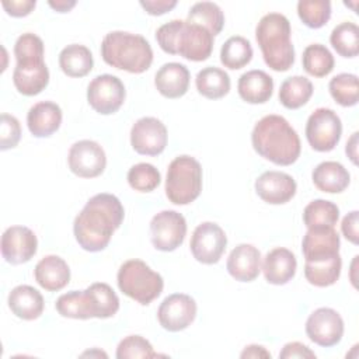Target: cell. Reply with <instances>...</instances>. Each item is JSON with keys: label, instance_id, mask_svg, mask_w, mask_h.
Masks as SVG:
<instances>
[{"label": "cell", "instance_id": "7bdbcfd3", "mask_svg": "<svg viewBox=\"0 0 359 359\" xmlns=\"http://www.w3.org/2000/svg\"><path fill=\"white\" fill-rule=\"evenodd\" d=\"M151 344L140 335H129L123 338L116 348L118 359H136V358H156Z\"/></svg>", "mask_w": 359, "mask_h": 359}, {"label": "cell", "instance_id": "1f68e13d", "mask_svg": "<svg viewBox=\"0 0 359 359\" xmlns=\"http://www.w3.org/2000/svg\"><path fill=\"white\" fill-rule=\"evenodd\" d=\"M313 84L307 77H287L279 88V101L287 109H297L307 104L313 95Z\"/></svg>", "mask_w": 359, "mask_h": 359}, {"label": "cell", "instance_id": "ee69618b", "mask_svg": "<svg viewBox=\"0 0 359 359\" xmlns=\"http://www.w3.org/2000/svg\"><path fill=\"white\" fill-rule=\"evenodd\" d=\"M0 126V149L4 151L15 147L21 139V126L18 119L10 114H1Z\"/></svg>", "mask_w": 359, "mask_h": 359}, {"label": "cell", "instance_id": "f546056e", "mask_svg": "<svg viewBox=\"0 0 359 359\" xmlns=\"http://www.w3.org/2000/svg\"><path fill=\"white\" fill-rule=\"evenodd\" d=\"M341 268L342 259L339 254L325 259L306 261L304 276L310 285H314L317 287H327L334 285L339 279Z\"/></svg>", "mask_w": 359, "mask_h": 359}, {"label": "cell", "instance_id": "60d3db41", "mask_svg": "<svg viewBox=\"0 0 359 359\" xmlns=\"http://www.w3.org/2000/svg\"><path fill=\"white\" fill-rule=\"evenodd\" d=\"M161 181L160 171L150 163H139L129 168L128 182L130 188L139 192L154 191Z\"/></svg>", "mask_w": 359, "mask_h": 359}, {"label": "cell", "instance_id": "30bf717a", "mask_svg": "<svg viewBox=\"0 0 359 359\" xmlns=\"http://www.w3.org/2000/svg\"><path fill=\"white\" fill-rule=\"evenodd\" d=\"M126 97L125 86L119 77L112 74H100L94 77L87 87V101L90 107L101 114L111 115L116 112Z\"/></svg>", "mask_w": 359, "mask_h": 359}, {"label": "cell", "instance_id": "d6a6232c", "mask_svg": "<svg viewBox=\"0 0 359 359\" xmlns=\"http://www.w3.org/2000/svg\"><path fill=\"white\" fill-rule=\"evenodd\" d=\"M185 21L201 25L206 28L213 36H216L224 27V14L216 3L199 1L189 8Z\"/></svg>", "mask_w": 359, "mask_h": 359}, {"label": "cell", "instance_id": "5b68a950", "mask_svg": "<svg viewBox=\"0 0 359 359\" xmlns=\"http://www.w3.org/2000/svg\"><path fill=\"white\" fill-rule=\"evenodd\" d=\"M101 56L115 69L140 74L151 66L153 49L149 41L139 34L112 31L101 42Z\"/></svg>", "mask_w": 359, "mask_h": 359}, {"label": "cell", "instance_id": "6da1fadb", "mask_svg": "<svg viewBox=\"0 0 359 359\" xmlns=\"http://www.w3.org/2000/svg\"><path fill=\"white\" fill-rule=\"evenodd\" d=\"M123 217V206L115 195L97 194L87 201L74 219L73 231L76 241L86 251H102L108 247L112 234L119 229Z\"/></svg>", "mask_w": 359, "mask_h": 359}, {"label": "cell", "instance_id": "74e56055", "mask_svg": "<svg viewBox=\"0 0 359 359\" xmlns=\"http://www.w3.org/2000/svg\"><path fill=\"white\" fill-rule=\"evenodd\" d=\"M55 307L62 317L74 320L93 318L86 290H72L63 293L57 297Z\"/></svg>", "mask_w": 359, "mask_h": 359}, {"label": "cell", "instance_id": "277c9868", "mask_svg": "<svg viewBox=\"0 0 359 359\" xmlns=\"http://www.w3.org/2000/svg\"><path fill=\"white\" fill-rule=\"evenodd\" d=\"M290 34V22L280 13H268L257 24L255 39L269 69L286 72L293 66L294 48Z\"/></svg>", "mask_w": 359, "mask_h": 359}, {"label": "cell", "instance_id": "f35d334b", "mask_svg": "<svg viewBox=\"0 0 359 359\" xmlns=\"http://www.w3.org/2000/svg\"><path fill=\"white\" fill-rule=\"evenodd\" d=\"M328 90L331 97L342 107H353L359 100L358 76L351 73H339L330 80Z\"/></svg>", "mask_w": 359, "mask_h": 359}, {"label": "cell", "instance_id": "9a60e30c", "mask_svg": "<svg viewBox=\"0 0 359 359\" xmlns=\"http://www.w3.org/2000/svg\"><path fill=\"white\" fill-rule=\"evenodd\" d=\"M195 317L196 303L185 293L167 296L157 310L160 325L170 332H178L188 328L194 323Z\"/></svg>", "mask_w": 359, "mask_h": 359}, {"label": "cell", "instance_id": "ffe728a7", "mask_svg": "<svg viewBox=\"0 0 359 359\" xmlns=\"http://www.w3.org/2000/svg\"><path fill=\"white\" fill-rule=\"evenodd\" d=\"M13 83L20 94L36 95L49 84V70L43 60L17 63L13 72Z\"/></svg>", "mask_w": 359, "mask_h": 359}, {"label": "cell", "instance_id": "681fc988", "mask_svg": "<svg viewBox=\"0 0 359 359\" xmlns=\"http://www.w3.org/2000/svg\"><path fill=\"white\" fill-rule=\"evenodd\" d=\"M243 359L245 358H271V353L261 345H248L240 355Z\"/></svg>", "mask_w": 359, "mask_h": 359}, {"label": "cell", "instance_id": "83f0119b", "mask_svg": "<svg viewBox=\"0 0 359 359\" xmlns=\"http://www.w3.org/2000/svg\"><path fill=\"white\" fill-rule=\"evenodd\" d=\"M59 66L69 77H84L93 70L94 59L87 46L72 43L59 53Z\"/></svg>", "mask_w": 359, "mask_h": 359}, {"label": "cell", "instance_id": "4316f807", "mask_svg": "<svg viewBox=\"0 0 359 359\" xmlns=\"http://www.w3.org/2000/svg\"><path fill=\"white\" fill-rule=\"evenodd\" d=\"M311 180L317 189L327 194H339L348 188L351 175L341 163L323 161L313 170Z\"/></svg>", "mask_w": 359, "mask_h": 359}, {"label": "cell", "instance_id": "8992f818", "mask_svg": "<svg viewBox=\"0 0 359 359\" xmlns=\"http://www.w3.org/2000/svg\"><path fill=\"white\" fill-rule=\"evenodd\" d=\"M116 282L119 290L139 304L147 306L157 299L164 287L160 273L154 272L142 259H129L118 271Z\"/></svg>", "mask_w": 359, "mask_h": 359}, {"label": "cell", "instance_id": "cb8c5ba5", "mask_svg": "<svg viewBox=\"0 0 359 359\" xmlns=\"http://www.w3.org/2000/svg\"><path fill=\"white\" fill-rule=\"evenodd\" d=\"M34 276L45 290L57 292L70 282V268L59 255H46L35 265Z\"/></svg>", "mask_w": 359, "mask_h": 359}, {"label": "cell", "instance_id": "f907efd6", "mask_svg": "<svg viewBox=\"0 0 359 359\" xmlns=\"http://www.w3.org/2000/svg\"><path fill=\"white\" fill-rule=\"evenodd\" d=\"M358 132L352 133V136L349 137V140L346 142V147H345V153L346 156L351 158V161L356 165L358 164Z\"/></svg>", "mask_w": 359, "mask_h": 359}, {"label": "cell", "instance_id": "e0dca14e", "mask_svg": "<svg viewBox=\"0 0 359 359\" xmlns=\"http://www.w3.org/2000/svg\"><path fill=\"white\" fill-rule=\"evenodd\" d=\"M296 181L282 171H265L255 181L257 195L266 203L282 205L296 195Z\"/></svg>", "mask_w": 359, "mask_h": 359}, {"label": "cell", "instance_id": "7c38bea8", "mask_svg": "<svg viewBox=\"0 0 359 359\" xmlns=\"http://www.w3.org/2000/svg\"><path fill=\"white\" fill-rule=\"evenodd\" d=\"M306 334L310 341L320 346H334L342 339L344 320L337 310L320 307L309 316L306 321Z\"/></svg>", "mask_w": 359, "mask_h": 359}, {"label": "cell", "instance_id": "8fae6325", "mask_svg": "<svg viewBox=\"0 0 359 359\" xmlns=\"http://www.w3.org/2000/svg\"><path fill=\"white\" fill-rule=\"evenodd\" d=\"M227 245L223 229L213 222H203L192 233L189 248L194 258L205 265L219 262Z\"/></svg>", "mask_w": 359, "mask_h": 359}, {"label": "cell", "instance_id": "7402d4cb", "mask_svg": "<svg viewBox=\"0 0 359 359\" xmlns=\"http://www.w3.org/2000/svg\"><path fill=\"white\" fill-rule=\"evenodd\" d=\"M62 123V109L56 102L41 101L34 104L27 114V125L35 137L52 136Z\"/></svg>", "mask_w": 359, "mask_h": 359}, {"label": "cell", "instance_id": "816d5d0a", "mask_svg": "<svg viewBox=\"0 0 359 359\" xmlns=\"http://www.w3.org/2000/svg\"><path fill=\"white\" fill-rule=\"evenodd\" d=\"M48 4L57 13H67L76 6V1L74 0H56V1H48Z\"/></svg>", "mask_w": 359, "mask_h": 359}, {"label": "cell", "instance_id": "7dc6e473", "mask_svg": "<svg viewBox=\"0 0 359 359\" xmlns=\"http://www.w3.org/2000/svg\"><path fill=\"white\" fill-rule=\"evenodd\" d=\"M358 223H359V212H358V210L349 212V213L342 219V223H341L342 234H344L345 238H346L348 241H351L352 244H358V243H359Z\"/></svg>", "mask_w": 359, "mask_h": 359}, {"label": "cell", "instance_id": "8d00e7d4", "mask_svg": "<svg viewBox=\"0 0 359 359\" xmlns=\"http://www.w3.org/2000/svg\"><path fill=\"white\" fill-rule=\"evenodd\" d=\"M330 42L337 53L342 57H355L359 53V28L355 22L344 21L338 24L331 35Z\"/></svg>", "mask_w": 359, "mask_h": 359}, {"label": "cell", "instance_id": "f6af8a7d", "mask_svg": "<svg viewBox=\"0 0 359 359\" xmlns=\"http://www.w3.org/2000/svg\"><path fill=\"white\" fill-rule=\"evenodd\" d=\"M280 359H293V358H300V359H316V353L304 344L302 342H289L286 344L282 351L279 352Z\"/></svg>", "mask_w": 359, "mask_h": 359}, {"label": "cell", "instance_id": "3957f363", "mask_svg": "<svg viewBox=\"0 0 359 359\" xmlns=\"http://www.w3.org/2000/svg\"><path fill=\"white\" fill-rule=\"evenodd\" d=\"M156 39L165 53L202 62L212 55L215 36L201 25L184 20H171L156 31Z\"/></svg>", "mask_w": 359, "mask_h": 359}, {"label": "cell", "instance_id": "5bb4252c", "mask_svg": "<svg viewBox=\"0 0 359 359\" xmlns=\"http://www.w3.org/2000/svg\"><path fill=\"white\" fill-rule=\"evenodd\" d=\"M67 163L74 175L81 178H94L104 172L107 156L97 142L84 139L72 144Z\"/></svg>", "mask_w": 359, "mask_h": 359}, {"label": "cell", "instance_id": "b9f144b4", "mask_svg": "<svg viewBox=\"0 0 359 359\" xmlns=\"http://www.w3.org/2000/svg\"><path fill=\"white\" fill-rule=\"evenodd\" d=\"M14 56H15L17 63L43 60L42 39L32 32L20 35L14 45Z\"/></svg>", "mask_w": 359, "mask_h": 359}, {"label": "cell", "instance_id": "d6986e66", "mask_svg": "<svg viewBox=\"0 0 359 359\" xmlns=\"http://www.w3.org/2000/svg\"><path fill=\"white\" fill-rule=\"evenodd\" d=\"M226 268L236 280L252 282L261 272V252L252 244H238L229 254Z\"/></svg>", "mask_w": 359, "mask_h": 359}, {"label": "cell", "instance_id": "bcb514c9", "mask_svg": "<svg viewBox=\"0 0 359 359\" xmlns=\"http://www.w3.org/2000/svg\"><path fill=\"white\" fill-rule=\"evenodd\" d=\"M6 13L11 17H25L31 14V11L35 8L36 1L35 0H4L1 3Z\"/></svg>", "mask_w": 359, "mask_h": 359}, {"label": "cell", "instance_id": "7a4b0ae2", "mask_svg": "<svg viewBox=\"0 0 359 359\" xmlns=\"http://www.w3.org/2000/svg\"><path fill=\"white\" fill-rule=\"evenodd\" d=\"M254 150L276 165H290L297 161L302 144L297 132L280 115L261 118L251 133Z\"/></svg>", "mask_w": 359, "mask_h": 359}, {"label": "cell", "instance_id": "d4e9b609", "mask_svg": "<svg viewBox=\"0 0 359 359\" xmlns=\"http://www.w3.org/2000/svg\"><path fill=\"white\" fill-rule=\"evenodd\" d=\"M8 307L14 316L21 320H36L45 307L43 297L41 292L29 285H18L15 286L7 299Z\"/></svg>", "mask_w": 359, "mask_h": 359}, {"label": "cell", "instance_id": "d590c367", "mask_svg": "<svg viewBox=\"0 0 359 359\" xmlns=\"http://www.w3.org/2000/svg\"><path fill=\"white\" fill-rule=\"evenodd\" d=\"M302 63L310 76L325 77L332 72L335 60L327 46L321 43H311L303 50Z\"/></svg>", "mask_w": 359, "mask_h": 359}, {"label": "cell", "instance_id": "e575fe53", "mask_svg": "<svg viewBox=\"0 0 359 359\" xmlns=\"http://www.w3.org/2000/svg\"><path fill=\"white\" fill-rule=\"evenodd\" d=\"M338 219V206L334 202L325 199H314L303 210V222L307 229L334 227Z\"/></svg>", "mask_w": 359, "mask_h": 359}, {"label": "cell", "instance_id": "9c48e42d", "mask_svg": "<svg viewBox=\"0 0 359 359\" xmlns=\"http://www.w3.org/2000/svg\"><path fill=\"white\" fill-rule=\"evenodd\" d=\"M187 236V220L175 210H161L150 222V240L156 250H177Z\"/></svg>", "mask_w": 359, "mask_h": 359}, {"label": "cell", "instance_id": "52a82bcc", "mask_svg": "<svg viewBox=\"0 0 359 359\" xmlns=\"http://www.w3.org/2000/svg\"><path fill=\"white\" fill-rule=\"evenodd\" d=\"M202 192V165L191 156L175 157L167 168L165 195L174 205H188Z\"/></svg>", "mask_w": 359, "mask_h": 359}, {"label": "cell", "instance_id": "2e32d148", "mask_svg": "<svg viewBox=\"0 0 359 359\" xmlns=\"http://www.w3.org/2000/svg\"><path fill=\"white\" fill-rule=\"evenodd\" d=\"M38 250L35 233L25 226H11L1 236V255L11 265L28 262Z\"/></svg>", "mask_w": 359, "mask_h": 359}, {"label": "cell", "instance_id": "836d02e7", "mask_svg": "<svg viewBox=\"0 0 359 359\" xmlns=\"http://www.w3.org/2000/svg\"><path fill=\"white\" fill-rule=\"evenodd\" d=\"M252 46L244 36H230L220 49V62L224 67L237 70L247 66L252 59Z\"/></svg>", "mask_w": 359, "mask_h": 359}, {"label": "cell", "instance_id": "4fadbf2b", "mask_svg": "<svg viewBox=\"0 0 359 359\" xmlns=\"http://www.w3.org/2000/svg\"><path fill=\"white\" fill-rule=\"evenodd\" d=\"M168 135L165 125L153 116L137 119L130 129V144L143 156H158L167 146Z\"/></svg>", "mask_w": 359, "mask_h": 359}, {"label": "cell", "instance_id": "f1b7e54d", "mask_svg": "<svg viewBox=\"0 0 359 359\" xmlns=\"http://www.w3.org/2000/svg\"><path fill=\"white\" fill-rule=\"evenodd\" d=\"M93 318H109L119 310V297L104 282H95L86 289Z\"/></svg>", "mask_w": 359, "mask_h": 359}, {"label": "cell", "instance_id": "ac0fdd59", "mask_svg": "<svg viewBox=\"0 0 359 359\" xmlns=\"http://www.w3.org/2000/svg\"><path fill=\"white\" fill-rule=\"evenodd\" d=\"M341 240L334 227L307 229L302 241V251L306 261H318L339 254Z\"/></svg>", "mask_w": 359, "mask_h": 359}, {"label": "cell", "instance_id": "484cf974", "mask_svg": "<svg viewBox=\"0 0 359 359\" xmlns=\"http://www.w3.org/2000/svg\"><path fill=\"white\" fill-rule=\"evenodd\" d=\"M240 97L248 104H265L273 93V79L264 70H250L237 83Z\"/></svg>", "mask_w": 359, "mask_h": 359}, {"label": "cell", "instance_id": "ba28073f", "mask_svg": "<svg viewBox=\"0 0 359 359\" xmlns=\"http://www.w3.org/2000/svg\"><path fill=\"white\" fill-rule=\"evenodd\" d=\"M342 122L335 111L317 108L307 119L306 139L317 151H331L341 139Z\"/></svg>", "mask_w": 359, "mask_h": 359}, {"label": "cell", "instance_id": "4dcf8cb0", "mask_svg": "<svg viewBox=\"0 0 359 359\" xmlns=\"http://www.w3.org/2000/svg\"><path fill=\"white\" fill-rule=\"evenodd\" d=\"M195 84L198 93L209 100L223 98L230 91L229 74L224 70L213 66L199 70L195 77Z\"/></svg>", "mask_w": 359, "mask_h": 359}, {"label": "cell", "instance_id": "c3c4849f", "mask_svg": "<svg viewBox=\"0 0 359 359\" xmlns=\"http://www.w3.org/2000/svg\"><path fill=\"white\" fill-rule=\"evenodd\" d=\"M140 6L150 15H163L177 6V0H142Z\"/></svg>", "mask_w": 359, "mask_h": 359}, {"label": "cell", "instance_id": "44dd1931", "mask_svg": "<svg viewBox=\"0 0 359 359\" xmlns=\"http://www.w3.org/2000/svg\"><path fill=\"white\" fill-rule=\"evenodd\" d=\"M189 70L185 65L170 62L164 63L154 76L157 91L165 98H180L185 95L189 87Z\"/></svg>", "mask_w": 359, "mask_h": 359}, {"label": "cell", "instance_id": "603a6c76", "mask_svg": "<svg viewBox=\"0 0 359 359\" xmlns=\"http://www.w3.org/2000/svg\"><path fill=\"white\" fill-rule=\"evenodd\" d=\"M297 268L294 254L283 247L271 250L262 264V272L265 280L271 285H286L293 279Z\"/></svg>", "mask_w": 359, "mask_h": 359}, {"label": "cell", "instance_id": "ab89813d", "mask_svg": "<svg viewBox=\"0 0 359 359\" xmlns=\"http://www.w3.org/2000/svg\"><path fill=\"white\" fill-rule=\"evenodd\" d=\"M297 15L306 27L321 28L331 18V3L328 0H300Z\"/></svg>", "mask_w": 359, "mask_h": 359}]
</instances>
